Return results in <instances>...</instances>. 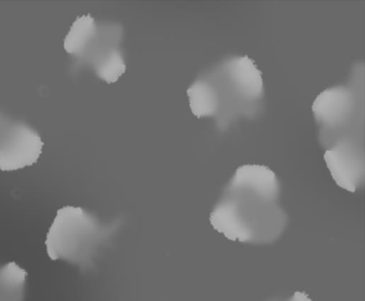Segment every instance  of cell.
<instances>
[{
    "label": "cell",
    "mask_w": 365,
    "mask_h": 301,
    "mask_svg": "<svg viewBox=\"0 0 365 301\" xmlns=\"http://www.w3.org/2000/svg\"><path fill=\"white\" fill-rule=\"evenodd\" d=\"M280 194L277 174L267 166H240L212 210L211 225L237 243H273L280 239L289 222Z\"/></svg>",
    "instance_id": "6da1fadb"
},
{
    "label": "cell",
    "mask_w": 365,
    "mask_h": 301,
    "mask_svg": "<svg viewBox=\"0 0 365 301\" xmlns=\"http://www.w3.org/2000/svg\"><path fill=\"white\" fill-rule=\"evenodd\" d=\"M197 118H213L226 130L242 118L258 114L264 96L262 73L248 56L225 59L197 78L187 89Z\"/></svg>",
    "instance_id": "7a4b0ae2"
},
{
    "label": "cell",
    "mask_w": 365,
    "mask_h": 301,
    "mask_svg": "<svg viewBox=\"0 0 365 301\" xmlns=\"http://www.w3.org/2000/svg\"><path fill=\"white\" fill-rule=\"evenodd\" d=\"M121 226L120 219L108 221L81 207H63L46 234L47 255L52 261L65 262L81 271L91 270Z\"/></svg>",
    "instance_id": "3957f363"
},
{
    "label": "cell",
    "mask_w": 365,
    "mask_h": 301,
    "mask_svg": "<svg viewBox=\"0 0 365 301\" xmlns=\"http://www.w3.org/2000/svg\"><path fill=\"white\" fill-rule=\"evenodd\" d=\"M364 65L354 66L348 84L329 88L317 96L312 111L324 148L345 139H364Z\"/></svg>",
    "instance_id": "277c9868"
},
{
    "label": "cell",
    "mask_w": 365,
    "mask_h": 301,
    "mask_svg": "<svg viewBox=\"0 0 365 301\" xmlns=\"http://www.w3.org/2000/svg\"><path fill=\"white\" fill-rule=\"evenodd\" d=\"M122 39L123 32L117 26H100L94 43L81 58L91 66L96 76L107 83H116L125 72L124 56L119 48Z\"/></svg>",
    "instance_id": "5b68a950"
},
{
    "label": "cell",
    "mask_w": 365,
    "mask_h": 301,
    "mask_svg": "<svg viewBox=\"0 0 365 301\" xmlns=\"http://www.w3.org/2000/svg\"><path fill=\"white\" fill-rule=\"evenodd\" d=\"M327 168L339 187L350 193L361 188L364 180L363 139H345L327 148L324 154Z\"/></svg>",
    "instance_id": "8992f818"
},
{
    "label": "cell",
    "mask_w": 365,
    "mask_h": 301,
    "mask_svg": "<svg viewBox=\"0 0 365 301\" xmlns=\"http://www.w3.org/2000/svg\"><path fill=\"white\" fill-rule=\"evenodd\" d=\"M43 143L39 133L24 122H12L0 142V170L12 172L36 163Z\"/></svg>",
    "instance_id": "52a82bcc"
},
{
    "label": "cell",
    "mask_w": 365,
    "mask_h": 301,
    "mask_svg": "<svg viewBox=\"0 0 365 301\" xmlns=\"http://www.w3.org/2000/svg\"><path fill=\"white\" fill-rule=\"evenodd\" d=\"M98 31V26L91 14L78 17L66 36L65 50L81 59L94 43Z\"/></svg>",
    "instance_id": "ba28073f"
},
{
    "label": "cell",
    "mask_w": 365,
    "mask_h": 301,
    "mask_svg": "<svg viewBox=\"0 0 365 301\" xmlns=\"http://www.w3.org/2000/svg\"><path fill=\"white\" fill-rule=\"evenodd\" d=\"M28 277L16 262L0 263V301H25Z\"/></svg>",
    "instance_id": "9c48e42d"
},
{
    "label": "cell",
    "mask_w": 365,
    "mask_h": 301,
    "mask_svg": "<svg viewBox=\"0 0 365 301\" xmlns=\"http://www.w3.org/2000/svg\"><path fill=\"white\" fill-rule=\"evenodd\" d=\"M11 124H12V121H11L5 114L0 113V142H1L4 136H5Z\"/></svg>",
    "instance_id": "30bf717a"
},
{
    "label": "cell",
    "mask_w": 365,
    "mask_h": 301,
    "mask_svg": "<svg viewBox=\"0 0 365 301\" xmlns=\"http://www.w3.org/2000/svg\"><path fill=\"white\" fill-rule=\"evenodd\" d=\"M287 301H312L310 297L304 292H296L289 300Z\"/></svg>",
    "instance_id": "8fae6325"
}]
</instances>
